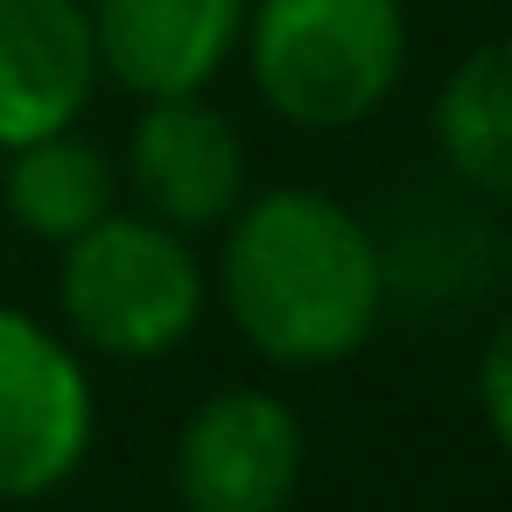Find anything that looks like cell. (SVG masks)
Wrapping results in <instances>:
<instances>
[{
    "label": "cell",
    "mask_w": 512,
    "mask_h": 512,
    "mask_svg": "<svg viewBox=\"0 0 512 512\" xmlns=\"http://www.w3.org/2000/svg\"><path fill=\"white\" fill-rule=\"evenodd\" d=\"M386 253L372 225L309 183L246 190L218 225L211 302L253 358L281 372H330L358 358L386 316Z\"/></svg>",
    "instance_id": "obj_1"
},
{
    "label": "cell",
    "mask_w": 512,
    "mask_h": 512,
    "mask_svg": "<svg viewBox=\"0 0 512 512\" xmlns=\"http://www.w3.org/2000/svg\"><path fill=\"white\" fill-rule=\"evenodd\" d=\"M239 50L274 120L344 134L407 78V0H246Z\"/></svg>",
    "instance_id": "obj_2"
},
{
    "label": "cell",
    "mask_w": 512,
    "mask_h": 512,
    "mask_svg": "<svg viewBox=\"0 0 512 512\" xmlns=\"http://www.w3.org/2000/svg\"><path fill=\"white\" fill-rule=\"evenodd\" d=\"M211 309V267L190 232L148 211H106L57 246V316L78 351L113 365H155L190 344Z\"/></svg>",
    "instance_id": "obj_3"
},
{
    "label": "cell",
    "mask_w": 512,
    "mask_h": 512,
    "mask_svg": "<svg viewBox=\"0 0 512 512\" xmlns=\"http://www.w3.org/2000/svg\"><path fill=\"white\" fill-rule=\"evenodd\" d=\"M99 435V393L71 337L0 302V505L64 491Z\"/></svg>",
    "instance_id": "obj_4"
},
{
    "label": "cell",
    "mask_w": 512,
    "mask_h": 512,
    "mask_svg": "<svg viewBox=\"0 0 512 512\" xmlns=\"http://www.w3.org/2000/svg\"><path fill=\"white\" fill-rule=\"evenodd\" d=\"M302 463L309 428L274 386H218L176 428L169 491L183 512H288Z\"/></svg>",
    "instance_id": "obj_5"
},
{
    "label": "cell",
    "mask_w": 512,
    "mask_h": 512,
    "mask_svg": "<svg viewBox=\"0 0 512 512\" xmlns=\"http://www.w3.org/2000/svg\"><path fill=\"white\" fill-rule=\"evenodd\" d=\"M120 190H134V211L176 225V232H218L246 197V134L211 92L141 99V120L120 148Z\"/></svg>",
    "instance_id": "obj_6"
},
{
    "label": "cell",
    "mask_w": 512,
    "mask_h": 512,
    "mask_svg": "<svg viewBox=\"0 0 512 512\" xmlns=\"http://www.w3.org/2000/svg\"><path fill=\"white\" fill-rule=\"evenodd\" d=\"M99 78L127 99L211 92L239 57L246 0H85Z\"/></svg>",
    "instance_id": "obj_7"
},
{
    "label": "cell",
    "mask_w": 512,
    "mask_h": 512,
    "mask_svg": "<svg viewBox=\"0 0 512 512\" xmlns=\"http://www.w3.org/2000/svg\"><path fill=\"white\" fill-rule=\"evenodd\" d=\"M99 92L85 0H0V155L78 127Z\"/></svg>",
    "instance_id": "obj_8"
},
{
    "label": "cell",
    "mask_w": 512,
    "mask_h": 512,
    "mask_svg": "<svg viewBox=\"0 0 512 512\" xmlns=\"http://www.w3.org/2000/svg\"><path fill=\"white\" fill-rule=\"evenodd\" d=\"M428 134L442 169L491 204H512V29L484 36L428 106Z\"/></svg>",
    "instance_id": "obj_9"
},
{
    "label": "cell",
    "mask_w": 512,
    "mask_h": 512,
    "mask_svg": "<svg viewBox=\"0 0 512 512\" xmlns=\"http://www.w3.org/2000/svg\"><path fill=\"white\" fill-rule=\"evenodd\" d=\"M0 204L29 239L64 246L120 204V162L78 127L36 134L0 155Z\"/></svg>",
    "instance_id": "obj_10"
},
{
    "label": "cell",
    "mask_w": 512,
    "mask_h": 512,
    "mask_svg": "<svg viewBox=\"0 0 512 512\" xmlns=\"http://www.w3.org/2000/svg\"><path fill=\"white\" fill-rule=\"evenodd\" d=\"M470 393H477V414H484L491 449L512 463V309L491 323V337H484V351H477V379H470Z\"/></svg>",
    "instance_id": "obj_11"
}]
</instances>
